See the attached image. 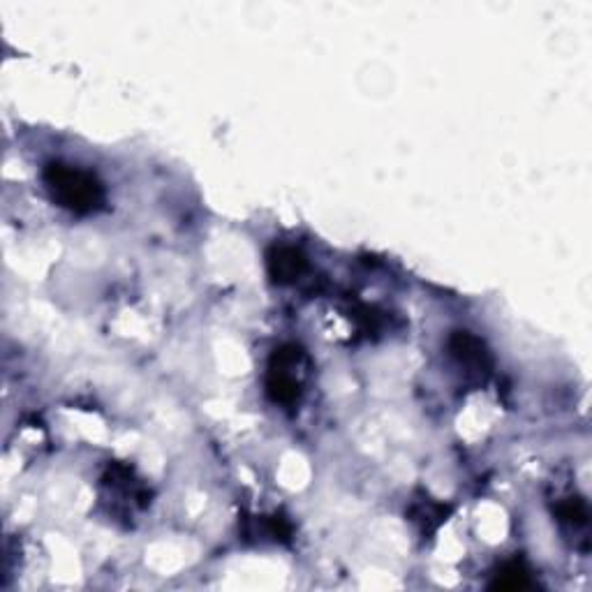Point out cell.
Listing matches in <instances>:
<instances>
[{
    "instance_id": "cell-4",
    "label": "cell",
    "mask_w": 592,
    "mask_h": 592,
    "mask_svg": "<svg viewBox=\"0 0 592 592\" xmlns=\"http://www.w3.org/2000/svg\"><path fill=\"white\" fill-rule=\"evenodd\" d=\"M449 352L458 364L475 370V373H488L491 370V354H488L486 345L468 331H456L449 338Z\"/></svg>"
},
{
    "instance_id": "cell-5",
    "label": "cell",
    "mask_w": 592,
    "mask_h": 592,
    "mask_svg": "<svg viewBox=\"0 0 592 592\" xmlns=\"http://www.w3.org/2000/svg\"><path fill=\"white\" fill-rule=\"evenodd\" d=\"M530 572L525 569L521 562H509L507 567H502L495 581L491 583V588L495 590H525L530 588Z\"/></svg>"
},
{
    "instance_id": "cell-1",
    "label": "cell",
    "mask_w": 592,
    "mask_h": 592,
    "mask_svg": "<svg viewBox=\"0 0 592 592\" xmlns=\"http://www.w3.org/2000/svg\"><path fill=\"white\" fill-rule=\"evenodd\" d=\"M42 176L54 202L63 206V209L77 213V216H88V213L100 211L105 206V188L93 174L84 172V169L51 162Z\"/></svg>"
},
{
    "instance_id": "cell-2",
    "label": "cell",
    "mask_w": 592,
    "mask_h": 592,
    "mask_svg": "<svg viewBox=\"0 0 592 592\" xmlns=\"http://www.w3.org/2000/svg\"><path fill=\"white\" fill-rule=\"evenodd\" d=\"M303 352L296 345H285L273 352L269 375H266V394L273 403L294 405L301 394V382L296 380L292 370L301 366Z\"/></svg>"
},
{
    "instance_id": "cell-3",
    "label": "cell",
    "mask_w": 592,
    "mask_h": 592,
    "mask_svg": "<svg viewBox=\"0 0 592 592\" xmlns=\"http://www.w3.org/2000/svg\"><path fill=\"white\" fill-rule=\"evenodd\" d=\"M266 266H269V276L278 285H292L299 280L308 269L306 257L301 250L292 246H273L266 255Z\"/></svg>"
},
{
    "instance_id": "cell-6",
    "label": "cell",
    "mask_w": 592,
    "mask_h": 592,
    "mask_svg": "<svg viewBox=\"0 0 592 592\" xmlns=\"http://www.w3.org/2000/svg\"><path fill=\"white\" fill-rule=\"evenodd\" d=\"M555 514H558L562 523L574 525V528L588 523V505H586V500H581V498L562 500L558 509H555Z\"/></svg>"
}]
</instances>
